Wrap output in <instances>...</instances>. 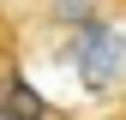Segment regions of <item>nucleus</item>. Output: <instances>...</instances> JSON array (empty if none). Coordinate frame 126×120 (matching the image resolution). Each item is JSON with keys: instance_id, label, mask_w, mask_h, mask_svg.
Segmentation results:
<instances>
[{"instance_id": "obj_1", "label": "nucleus", "mask_w": 126, "mask_h": 120, "mask_svg": "<svg viewBox=\"0 0 126 120\" xmlns=\"http://www.w3.org/2000/svg\"><path fill=\"white\" fill-rule=\"evenodd\" d=\"M42 18L60 24V30H84V24L102 18V6H96V0H48V6H42Z\"/></svg>"}]
</instances>
